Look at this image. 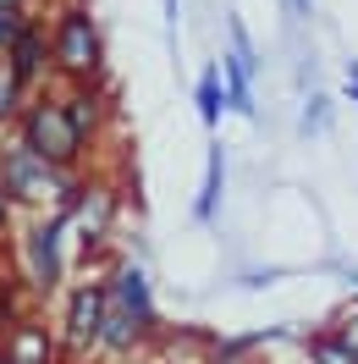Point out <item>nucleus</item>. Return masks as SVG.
Returning a JSON list of instances; mask_svg holds the SVG:
<instances>
[{"label":"nucleus","mask_w":358,"mask_h":364,"mask_svg":"<svg viewBox=\"0 0 358 364\" xmlns=\"http://www.w3.org/2000/svg\"><path fill=\"white\" fill-rule=\"evenodd\" d=\"M160 337V309L149 271L138 259H116L105 271V326H99V359H133L143 342Z\"/></svg>","instance_id":"1"},{"label":"nucleus","mask_w":358,"mask_h":364,"mask_svg":"<svg viewBox=\"0 0 358 364\" xmlns=\"http://www.w3.org/2000/svg\"><path fill=\"white\" fill-rule=\"evenodd\" d=\"M45 28H50V83H105V28L94 17L89 0H50L45 11Z\"/></svg>","instance_id":"2"},{"label":"nucleus","mask_w":358,"mask_h":364,"mask_svg":"<svg viewBox=\"0 0 358 364\" xmlns=\"http://www.w3.org/2000/svg\"><path fill=\"white\" fill-rule=\"evenodd\" d=\"M11 133L23 138L28 149L39 160H50L55 171H67V177H77L83 166H89V138H83V127L72 122V111L61 105V89L55 83H45V89H33L28 94V105H23V116H17V127Z\"/></svg>","instance_id":"3"},{"label":"nucleus","mask_w":358,"mask_h":364,"mask_svg":"<svg viewBox=\"0 0 358 364\" xmlns=\"http://www.w3.org/2000/svg\"><path fill=\"white\" fill-rule=\"evenodd\" d=\"M67 221L45 210V215H23V227H17V276H23V287L33 293V304H45V298L67 293Z\"/></svg>","instance_id":"4"},{"label":"nucleus","mask_w":358,"mask_h":364,"mask_svg":"<svg viewBox=\"0 0 358 364\" xmlns=\"http://www.w3.org/2000/svg\"><path fill=\"white\" fill-rule=\"evenodd\" d=\"M72 182L77 177H67V171H55L50 160H39L17 133H0V188H6L11 210H23V215L61 210V199L72 193Z\"/></svg>","instance_id":"5"},{"label":"nucleus","mask_w":358,"mask_h":364,"mask_svg":"<svg viewBox=\"0 0 358 364\" xmlns=\"http://www.w3.org/2000/svg\"><path fill=\"white\" fill-rule=\"evenodd\" d=\"M55 215L67 221V237L83 249V259H99L116 232V215H121V193H116V182L77 171V182H72V193L61 199Z\"/></svg>","instance_id":"6"},{"label":"nucleus","mask_w":358,"mask_h":364,"mask_svg":"<svg viewBox=\"0 0 358 364\" xmlns=\"http://www.w3.org/2000/svg\"><path fill=\"white\" fill-rule=\"evenodd\" d=\"M99 326H105V276L72 282L61 293V315H55L61 364H94L99 359Z\"/></svg>","instance_id":"7"},{"label":"nucleus","mask_w":358,"mask_h":364,"mask_svg":"<svg viewBox=\"0 0 358 364\" xmlns=\"http://www.w3.org/2000/svg\"><path fill=\"white\" fill-rule=\"evenodd\" d=\"M0 353H6V364H61V342L39 309H28L23 320H11L0 331Z\"/></svg>","instance_id":"8"},{"label":"nucleus","mask_w":358,"mask_h":364,"mask_svg":"<svg viewBox=\"0 0 358 364\" xmlns=\"http://www.w3.org/2000/svg\"><path fill=\"white\" fill-rule=\"evenodd\" d=\"M0 61L17 72V83H23L28 94L45 89V83H50V28H45V11H39L17 39H11V50H6Z\"/></svg>","instance_id":"9"},{"label":"nucleus","mask_w":358,"mask_h":364,"mask_svg":"<svg viewBox=\"0 0 358 364\" xmlns=\"http://www.w3.org/2000/svg\"><path fill=\"white\" fill-rule=\"evenodd\" d=\"M221 193H226V144L215 138L210 155H204V182H199V199H193V221L210 227L221 215Z\"/></svg>","instance_id":"10"},{"label":"nucleus","mask_w":358,"mask_h":364,"mask_svg":"<svg viewBox=\"0 0 358 364\" xmlns=\"http://www.w3.org/2000/svg\"><path fill=\"white\" fill-rule=\"evenodd\" d=\"M221 83H226V111L259 122V105H254V67L237 61V55H221Z\"/></svg>","instance_id":"11"},{"label":"nucleus","mask_w":358,"mask_h":364,"mask_svg":"<svg viewBox=\"0 0 358 364\" xmlns=\"http://www.w3.org/2000/svg\"><path fill=\"white\" fill-rule=\"evenodd\" d=\"M193 105H199V122L215 133L226 116V83H221V67H204L199 83H193Z\"/></svg>","instance_id":"12"},{"label":"nucleus","mask_w":358,"mask_h":364,"mask_svg":"<svg viewBox=\"0 0 358 364\" xmlns=\"http://www.w3.org/2000/svg\"><path fill=\"white\" fill-rule=\"evenodd\" d=\"M303 359L309 364H358V348H347L331 326V331H309L303 337Z\"/></svg>","instance_id":"13"},{"label":"nucleus","mask_w":358,"mask_h":364,"mask_svg":"<svg viewBox=\"0 0 358 364\" xmlns=\"http://www.w3.org/2000/svg\"><path fill=\"white\" fill-rule=\"evenodd\" d=\"M23 105H28V89L17 83V72L0 61V133H11V127H17Z\"/></svg>","instance_id":"14"},{"label":"nucleus","mask_w":358,"mask_h":364,"mask_svg":"<svg viewBox=\"0 0 358 364\" xmlns=\"http://www.w3.org/2000/svg\"><path fill=\"white\" fill-rule=\"evenodd\" d=\"M33 17H39L33 6H0V55L11 50V39H17V33L33 23Z\"/></svg>","instance_id":"15"},{"label":"nucleus","mask_w":358,"mask_h":364,"mask_svg":"<svg viewBox=\"0 0 358 364\" xmlns=\"http://www.w3.org/2000/svg\"><path fill=\"white\" fill-rule=\"evenodd\" d=\"M325 122H331V100L314 94L309 105H303V122H298V127H303V133H325Z\"/></svg>","instance_id":"16"},{"label":"nucleus","mask_w":358,"mask_h":364,"mask_svg":"<svg viewBox=\"0 0 358 364\" xmlns=\"http://www.w3.org/2000/svg\"><path fill=\"white\" fill-rule=\"evenodd\" d=\"M336 337L347 342V348H358V309H353V315H342V320H336Z\"/></svg>","instance_id":"17"},{"label":"nucleus","mask_w":358,"mask_h":364,"mask_svg":"<svg viewBox=\"0 0 358 364\" xmlns=\"http://www.w3.org/2000/svg\"><path fill=\"white\" fill-rule=\"evenodd\" d=\"M281 6L292 11V23H309L314 17V0H281Z\"/></svg>","instance_id":"18"},{"label":"nucleus","mask_w":358,"mask_h":364,"mask_svg":"<svg viewBox=\"0 0 358 364\" xmlns=\"http://www.w3.org/2000/svg\"><path fill=\"white\" fill-rule=\"evenodd\" d=\"M11 221H17V210H11V199H6V188H0V237L11 232Z\"/></svg>","instance_id":"19"},{"label":"nucleus","mask_w":358,"mask_h":364,"mask_svg":"<svg viewBox=\"0 0 358 364\" xmlns=\"http://www.w3.org/2000/svg\"><path fill=\"white\" fill-rule=\"evenodd\" d=\"M342 94L358 105V61H347V77H342Z\"/></svg>","instance_id":"20"},{"label":"nucleus","mask_w":358,"mask_h":364,"mask_svg":"<svg viewBox=\"0 0 358 364\" xmlns=\"http://www.w3.org/2000/svg\"><path fill=\"white\" fill-rule=\"evenodd\" d=\"M0 6H33V0H0Z\"/></svg>","instance_id":"21"},{"label":"nucleus","mask_w":358,"mask_h":364,"mask_svg":"<svg viewBox=\"0 0 358 364\" xmlns=\"http://www.w3.org/2000/svg\"><path fill=\"white\" fill-rule=\"evenodd\" d=\"M353 287H358V271H353Z\"/></svg>","instance_id":"22"},{"label":"nucleus","mask_w":358,"mask_h":364,"mask_svg":"<svg viewBox=\"0 0 358 364\" xmlns=\"http://www.w3.org/2000/svg\"><path fill=\"white\" fill-rule=\"evenodd\" d=\"M0 364H6V353H0Z\"/></svg>","instance_id":"23"}]
</instances>
